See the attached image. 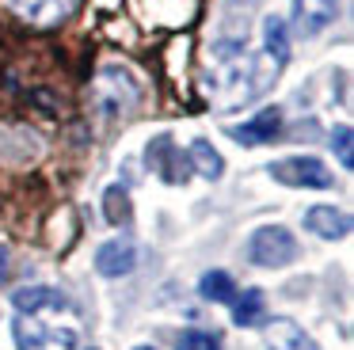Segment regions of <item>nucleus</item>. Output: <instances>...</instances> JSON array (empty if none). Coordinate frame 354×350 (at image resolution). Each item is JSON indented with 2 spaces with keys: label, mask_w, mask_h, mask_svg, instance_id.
I'll return each mask as SVG.
<instances>
[{
  "label": "nucleus",
  "mask_w": 354,
  "mask_h": 350,
  "mask_svg": "<svg viewBox=\"0 0 354 350\" xmlns=\"http://www.w3.org/2000/svg\"><path fill=\"white\" fill-rule=\"evenodd\" d=\"M297 255H301L297 240H293V232L282 225H263L248 236V259H252L255 266L278 270V266H290Z\"/></svg>",
  "instance_id": "1"
},
{
  "label": "nucleus",
  "mask_w": 354,
  "mask_h": 350,
  "mask_svg": "<svg viewBox=\"0 0 354 350\" xmlns=\"http://www.w3.org/2000/svg\"><path fill=\"white\" fill-rule=\"evenodd\" d=\"M267 172H270V179L282 183V187H313V190L335 187V175H331L328 164L316 160V156H286V160H274Z\"/></svg>",
  "instance_id": "2"
},
{
  "label": "nucleus",
  "mask_w": 354,
  "mask_h": 350,
  "mask_svg": "<svg viewBox=\"0 0 354 350\" xmlns=\"http://www.w3.org/2000/svg\"><path fill=\"white\" fill-rule=\"evenodd\" d=\"M138 99H141V91L126 68H103L100 73V80H95V103H100L103 114H111V118L126 114V111H133Z\"/></svg>",
  "instance_id": "3"
},
{
  "label": "nucleus",
  "mask_w": 354,
  "mask_h": 350,
  "mask_svg": "<svg viewBox=\"0 0 354 350\" xmlns=\"http://www.w3.org/2000/svg\"><path fill=\"white\" fill-rule=\"evenodd\" d=\"M149 164H153V172L160 175L164 183H171V187H179V183L191 179V160H187L183 149H176L171 133H160L153 145H149Z\"/></svg>",
  "instance_id": "4"
},
{
  "label": "nucleus",
  "mask_w": 354,
  "mask_h": 350,
  "mask_svg": "<svg viewBox=\"0 0 354 350\" xmlns=\"http://www.w3.org/2000/svg\"><path fill=\"white\" fill-rule=\"evenodd\" d=\"M339 15V0H293L290 23L297 38H316L320 30H328Z\"/></svg>",
  "instance_id": "5"
},
{
  "label": "nucleus",
  "mask_w": 354,
  "mask_h": 350,
  "mask_svg": "<svg viewBox=\"0 0 354 350\" xmlns=\"http://www.w3.org/2000/svg\"><path fill=\"white\" fill-rule=\"evenodd\" d=\"M12 304H16L24 316H39V312H62L69 308V297L54 286H27L12 293Z\"/></svg>",
  "instance_id": "6"
},
{
  "label": "nucleus",
  "mask_w": 354,
  "mask_h": 350,
  "mask_svg": "<svg viewBox=\"0 0 354 350\" xmlns=\"http://www.w3.org/2000/svg\"><path fill=\"white\" fill-rule=\"evenodd\" d=\"M138 266V248L130 240H107L100 251H95V270L103 278H122Z\"/></svg>",
  "instance_id": "7"
},
{
  "label": "nucleus",
  "mask_w": 354,
  "mask_h": 350,
  "mask_svg": "<svg viewBox=\"0 0 354 350\" xmlns=\"http://www.w3.org/2000/svg\"><path fill=\"white\" fill-rule=\"evenodd\" d=\"M278 133H282V111H278V107H267V111H259L252 122L229 129V137L240 145H263V141H274Z\"/></svg>",
  "instance_id": "8"
},
{
  "label": "nucleus",
  "mask_w": 354,
  "mask_h": 350,
  "mask_svg": "<svg viewBox=\"0 0 354 350\" xmlns=\"http://www.w3.org/2000/svg\"><path fill=\"white\" fill-rule=\"evenodd\" d=\"M305 228L320 240H343L351 232V217L335 205H313V210H305Z\"/></svg>",
  "instance_id": "9"
},
{
  "label": "nucleus",
  "mask_w": 354,
  "mask_h": 350,
  "mask_svg": "<svg viewBox=\"0 0 354 350\" xmlns=\"http://www.w3.org/2000/svg\"><path fill=\"white\" fill-rule=\"evenodd\" d=\"M267 347L270 350H320L305 335V327L293 324V320H270L267 324Z\"/></svg>",
  "instance_id": "10"
},
{
  "label": "nucleus",
  "mask_w": 354,
  "mask_h": 350,
  "mask_svg": "<svg viewBox=\"0 0 354 350\" xmlns=\"http://www.w3.org/2000/svg\"><path fill=\"white\" fill-rule=\"evenodd\" d=\"M187 160H191V167L202 175V179H221V172H225L221 152H217L206 137H194L191 149H187Z\"/></svg>",
  "instance_id": "11"
},
{
  "label": "nucleus",
  "mask_w": 354,
  "mask_h": 350,
  "mask_svg": "<svg viewBox=\"0 0 354 350\" xmlns=\"http://www.w3.org/2000/svg\"><path fill=\"white\" fill-rule=\"evenodd\" d=\"M198 293L214 304H232L236 301V282H232L229 270H206L198 282Z\"/></svg>",
  "instance_id": "12"
},
{
  "label": "nucleus",
  "mask_w": 354,
  "mask_h": 350,
  "mask_svg": "<svg viewBox=\"0 0 354 350\" xmlns=\"http://www.w3.org/2000/svg\"><path fill=\"white\" fill-rule=\"evenodd\" d=\"M263 53H270V57L282 61V65H286V57H290V35H286L282 15H267V19H263Z\"/></svg>",
  "instance_id": "13"
},
{
  "label": "nucleus",
  "mask_w": 354,
  "mask_h": 350,
  "mask_svg": "<svg viewBox=\"0 0 354 350\" xmlns=\"http://www.w3.org/2000/svg\"><path fill=\"white\" fill-rule=\"evenodd\" d=\"M16 4V12H24L31 23H42V27H50V23H57L65 15V8H69V0H12Z\"/></svg>",
  "instance_id": "14"
},
{
  "label": "nucleus",
  "mask_w": 354,
  "mask_h": 350,
  "mask_svg": "<svg viewBox=\"0 0 354 350\" xmlns=\"http://www.w3.org/2000/svg\"><path fill=\"white\" fill-rule=\"evenodd\" d=\"M263 320V293L259 289H248L244 297L236 301V308H232V324L236 327H252Z\"/></svg>",
  "instance_id": "15"
},
{
  "label": "nucleus",
  "mask_w": 354,
  "mask_h": 350,
  "mask_svg": "<svg viewBox=\"0 0 354 350\" xmlns=\"http://www.w3.org/2000/svg\"><path fill=\"white\" fill-rule=\"evenodd\" d=\"M103 213H107L111 225H126V221H130V194H126V187H107V194H103Z\"/></svg>",
  "instance_id": "16"
},
{
  "label": "nucleus",
  "mask_w": 354,
  "mask_h": 350,
  "mask_svg": "<svg viewBox=\"0 0 354 350\" xmlns=\"http://www.w3.org/2000/svg\"><path fill=\"white\" fill-rule=\"evenodd\" d=\"M16 339H19V350H39L42 342H46V331H42L35 320L16 316Z\"/></svg>",
  "instance_id": "17"
},
{
  "label": "nucleus",
  "mask_w": 354,
  "mask_h": 350,
  "mask_svg": "<svg viewBox=\"0 0 354 350\" xmlns=\"http://www.w3.org/2000/svg\"><path fill=\"white\" fill-rule=\"evenodd\" d=\"M331 149H335V156H339L343 167H354V133H351V126H335V133H331Z\"/></svg>",
  "instance_id": "18"
},
{
  "label": "nucleus",
  "mask_w": 354,
  "mask_h": 350,
  "mask_svg": "<svg viewBox=\"0 0 354 350\" xmlns=\"http://www.w3.org/2000/svg\"><path fill=\"white\" fill-rule=\"evenodd\" d=\"M176 350H221V339L209 331H183L176 339Z\"/></svg>",
  "instance_id": "19"
},
{
  "label": "nucleus",
  "mask_w": 354,
  "mask_h": 350,
  "mask_svg": "<svg viewBox=\"0 0 354 350\" xmlns=\"http://www.w3.org/2000/svg\"><path fill=\"white\" fill-rule=\"evenodd\" d=\"M8 266H12V255H8V248L0 243V282L8 278Z\"/></svg>",
  "instance_id": "20"
},
{
  "label": "nucleus",
  "mask_w": 354,
  "mask_h": 350,
  "mask_svg": "<svg viewBox=\"0 0 354 350\" xmlns=\"http://www.w3.org/2000/svg\"><path fill=\"white\" fill-rule=\"evenodd\" d=\"M255 4H259V0H229V8H232V12H244V15L252 12Z\"/></svg>",
  "instance_id": "21"
},
{
  "label": "nucleus",
  "mask_w": 354,
  "mask_h": 350,
  "mask_svg": "<svg viewBox=\"0 0 354 350\" xmlns=\"http://www.w3.org/2000/svg\"><path fill=\"white\" fill-rule=\"evenodd\" d=\"M138 350H153V347H138Z\"/></svg>",
  "instance_id": "22"
}]
</instances>
